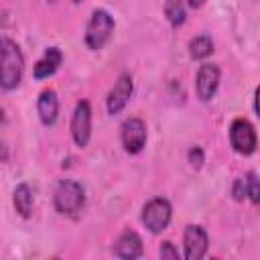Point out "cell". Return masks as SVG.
Here are the masks:
<instances>
[{
	"label": "cell",
	"instance_id": "3",
	"mask_svg": "<svg viewBox=\"0 0 260 260\" xmlns=\"http://www.w3.org/2000/svg\"><path fill=\"white\" fill-rule=\"evenodd\" d=\"M114 32V18L110 16V12L98 8L91 12L87 26H85V45L91 51H100L112 37Z\"/></svg>",
	"mask_w": 260,
	"mask_h": 260
},
{
	"label": "cell",
	"instance_id": "22",
	"mask_svg": "<svg viewBox=\"0 0 260 260\" xmlns=\"http://www.w3.org/2000/svg\"><path fill=\"white\" fill-rule=\"evenodd\" d=\"M51 2H55V0H51Z\"/></svg>",
	"mask_w": 260,
	"mask_h": 260
},
{
	"label": "cell",
	"instance_id": "10",
	"mask_svg": "<svg viewBox=\"0 0 260 260\" xmlns=\"http://www.w3.org/2000/svg\"><path fill=\"white\" fill-rule=\"evenodd\" d=\"M195 85H197V95L203 102H209L215 95L217 85H219V67L213 63H203L197 71Z\"/></svg>",
	"mask_w": 260,
	"mask_h": 260
},
{
	"label": "cell",
	"instance_id": "1",
	"mask_svg": "<svg viewBox=\"0 0 260 260\" xmlns=\"http://www.w3.org/2000/svg\"><path fill=\"white\" fill-rule=\"evenodd\" d=\"M24 71V57L20 47L8 39L0 37V87L2 89H16L20 85Z\"/></svg>",
	"mask_w": 260,
	"mask_h": 260
},
{
	"label": "cell",
	"instance_id": "5",
	"mask_svg": "<svg viewBox=\"0 0 260 260\" xmlns=\"http://www.w3.org/2000/svg\"><path fill=\"white\" fill-rule=\"evenodd\" d=\"M230 142L238 154H252L256 150V130L246 118H236L230 126Z\"/></svg>",
	"mask_w": 260,
	"mask_h": 260
},
{
	"label": "cell",
	"instance_id": "7",
	"mask_svg": "<svg viewBox=\"0 0 260 260\" xmlns=\"http://www.w3.org/2000/svg\"><path fill=\"white\" fill-rule=\"evenodd\" d=\"M124 150L130 154H138L146 146V126L140 118H128L120 128Z\"/></svg>",
	"mask_w": 260,
	"mask_h": 260
},
{
	"label": "cell",
	"instance_id": "14",
	"mask_svg": "<svg viewBox=\"0 0 260 260\" xmlns=\"http://www.w3.org/2000/svg\"><path fill=\"white\" fill-rule=\"evenodd\" d=\"M12 203H14V209L22 215V217H28L30 211H32V191L26 183L18 185L14 189V195H12Z\"/></svg>",
	"mask_w": 260,
	"mask_h": 260
},
{
	"label": "cell",
	"instance_id": "11",
	"mask_svg": "<svg viewBox=\"0 0 260 260\" xmlns=\"http://www.w3.org/2000/svg\"><path fill=\"white\" fill-rule=\"evenodd\" d=\"M114 254L118 258H126V260H134V258H140L142 256V240L136 232L132 230H126L118 240H116V246H114Z\"/></svg>",
	"mask_w": 260,
	"mask_h": 260
},
{
	"label": "cell",
	"instance_id": "2",
	"mask_svg": "<svg viewBox=\"0 0 260 260\" xmlns=\"http://www.w3.org/2000/svg\"><path fill=\"white\" fill-rule=\"evenodd\" d=\"M53 203H55V209L59 213L73 215V213H77L83 207L85 191H83V187L77 181L63 179V181L57 183V187L53 191Z\"/></svg>",
	"mask_w": 260,
	"mask_h": 260
},
{
	"label": "cell",
	"instance_id": "21",
	"mask_svg": "<svg viewBox=\"0 0 260 260\" xmlns=\"http://www.w3.org/2000/svg\"><path fill=\"white\" fill-rule=\"evenodd\" d=\"M189 4H191L193 8H201V6L205 4V0H189Z\"/></svg>",
	"mask_w": 260,
	"mask_h": 260
},
{
	"label": "cell",
	"instance_id": "4",
	"mask_svg": "<svg viewBox=\"0 0 260 260\" xmlns=\"http://www.w3.org/2000/svg\"><path fill=\"white\" fill-rule=\"evenodd\" d=\"M171 215H173V209H171V203L162 197H154L150 199L144 209H142V223L146 225L148 232L152 234H160L162 230L169 228L171 223Z\"/></svg>",
	"mask_w": 260,
	"mask_h": 260
},
{
	"label": "cell",
	"instance_id": "8",
	"mask_svg": "<svg viewBox=\"0 0 260 260\" xmlns=\"http://www.w3.org/2000/svg\"><path fill=\"white\" fill-rule=\"evenodd\" d=\"M207 246H209V240H207V234L201 225H187L185 228V234H183V256L187 260H201L207 252Z\"/></svg>",
	"mask_w": 260,
	"mask_h": 260
},
{
	"label": "cell",
	"instance_id": "9",
	"mask_svg": "<svg viewBox=\"0 0 260 260\" xmlns=\"http://www.w3.org/2000/svg\"><path fill=\"white\" fill-rule=\"evenodd\" d=\"M132 91H134V83H132V77L128 73H122L114 87L110 89L108 93V100H106V106H108V112L114 116V114H120L124 110V106L128 104V100L132 98Z\"/></svg>",
	"mask_w": 260,
	"mask_h": 260
},
{
	"label": "cell",
	"instance_id": "12",
	"mask_svg": "<svg viewBox=\"0 0 260 260\" xmlns=\"http://www.w3.org/2000/svg\"><path fill=\"white\" fill-rule=\"evenodd\" d=\"M37 112H39V118L45 126L55 124L57 114H59V100H57V93L53 89H43L41 91L39 102H37Z\"/></svg>",
	"mask_w": 260,
	"mask_h": 260
},
{
	"label": "cell",
	"instance_id": "15",
	"mask_svg": "<svg viewBox=\"0 0 260 260\" xmlns=\"http://www.w3.org/2000/svg\"><path fill=\"white\" fill-rule=\"evenodd\" d=\"M213 53V41L207 37V35H197V37H193L191 39V43H189V55H191V59H205V57H209Z\"/></svg>",
	"mask_w": 260,
	"mask_h": 260
},
{
	"label": "cell",
	"instance_id": "19",
	"mask_svg": "<svg viewBox=\"0 0 260 260\" xmlns=\"http://www.w3.org/2000/svg\"><path fill=\"white\" fill-rule=\"evenodd\" d=\"M158 256L162 258V260H177L179 258V250L171 244V242H162V246H160V250H158Z\"/></svg>",
	"mask_w": 260,
	"mask_h": 260
},
{
	"label": "cell",
	"instance_id": "17",
	"mask_svg": "<svg viewBox=\"0 0 260 260\" xmlns=\"http://www.w3.org/2000/svg\"><path fill=\"white\" fill-rule=\"evenodd\" d=\"M232 195H234V199H236V201H244V199L248 197V175H244V177L236 179L234 189H232Z\"/></svg>",
	"mask_w": 260,
	"mask_h": 260
},
{
	"label": "cell",
	"instance_id": "16",
	"mask_svg": "<svg viewBox=\"0 0 260 260\" xmlns=\"http://www.w3.org/2000/svg\"><path fill=\"white\" fill-rule=\"evenodd\" d=\"M165 14L173 26H181L185 22V4L183 0H167L165 2Z\"/></svg>",
	"mask_w": 260,
	"mask_h": 260
},
{
	"label": "cell",
	"instance_id": "18",
	"mask_svg": "<svg viewBox=\"0 0 260 260\" xmlns=\"http://www.w3.org/2000/svg\"><path fill=\"white\" fill-rule=\"evenodd\" d=\"M248 197H250L252 203L260 201V187H258L256 173H248Z\"/></svg>",
	"mask_w": 260,
	"mask_h": 260
},
{
	"label": "cell",
	"instance_id": "6",
	"mask_svg": "<svg viewBox=\"0 0 260 260\" xmlns=\"http://www.w3.org/2000/svg\"><path fill=\"white\" fill-rule=\"evenodd\" d=\"M71 136L73 142L79 148H85L91 136V108L89 102L81 100L77 102L75 110H73V118H71Z\"/></svg>",
	"mask_w": 260,
	"mask_h": 260
},
{
	"label": "cell",
	"instance_id": "20",
	"mask_svg": "<svg viewBox=\"0 0 260 260\" xmlns=\"http://www.w3.org/2000/svg\"><path fill=\"white\" fill-rule=\"evenodd\" d=\"M189 162H191V167H195V169H199V167L203 165V150H201L199 146H193V148L189 150Z\"/></svg>",
	"mask_w": 260,
	"mask_h": 260
},
{
	"label": "cell",
	"instance_id": "13",
	"mask_svg": "<svg viewBox=\"0 0 260 260\" xmlns=\"http://www.w3.org/2000/svg\"><path fill=\"white\" fill-rule=\"evenodd\" d=\"M61 61H63V53H61L57 47H49V49L45 51V55L37 61V65H35V69H32V75H35L37 79H45V77L53 75V73L59 69Z\"/></svg>",
	"mask_w": 260,
	"mask_h": 260
}]
</instances>
